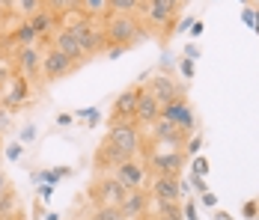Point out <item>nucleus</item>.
Returning <instances> with one entry per match:
<instances>
[{"label": "nucleus", "instance_id": "nucleus-1", "mask_svg": "<svg viewBox=\"0 0 259 220\" xmlns=\"http://www.w3.org/2000/svg\"><path fill=\"white\" fill-rule=\"evenodd\" d=\"M102 30L107 45H119V48H134L143 39H149V30L137 15H102Z\"/></svg>", "mask_w": 259, "mask_h": 220}, {"label": "nucleus", "instance_id": "nucleus-2", "mask_svg": "<svg viewBox=\"0 0 259 220\" xmlns=\"http://www.w3.org/2000/svg\"><path fill=\"white\" fill-rule=\"evenodd\" d=\"M143 164H146L149 175H176V179H179L182 170H185V164H188V155H185L182 149L158 146V149H152V152H146Z\"/></svg>", "mask_w": 259, "mask_h": 220}, {"label": "nucleus", "instance_id": "nucleus-3", "mask_svg": "<svg viewBox=\"0 0 259 220\" xmlns=\"http://www.w3.org/2000/svg\"><path fill=\"white\" fill-rule=\"evenodd\" d=\"M146 191H149L155 205H179L191 188L182 179H176V175H152L149 185H146Z\"/></svg>", "mask_w": 259, "mask_h": 220}, {"label": "nucleus", "instance_id": "nucleus-4", "mask_svg": "<svg viewBox=\"0 0 259 220\" xmlns=\"http://www.w3.org/2000/svg\"><path fill=\"white\" fill-rule=\"evenodd\" d=\"M125 194H128V188H125L113 172H102L99 179H93V185H90V191H87V196H90L93 205H119V202L125 199Z\"/></svg>", "mask_w": 259, "mask_h": 220}, {"label": "nucleus", "instance_id": "nucleus-5", "mask_svg": "<svg viewBox=\"0 0 259 220\" xmlns=\"http://www.w3.org/2000/svg\"><path fill=\"white\" fill-rule=\"evenodd\" d=\"M113 146L125 149L131 158H140L143 155V137H140V125L134 119H125V122H113L107 125V134H104Z\"/></svg>", "mask_w": 259, "mask_h": 220}, {"label": "nucleus", "instance_id": "nucleus-6", "mask_svg": "<svg viewBox=\"0 0 259 220\" xmlns=\"http://www.w3.org/2000/svg\"><path fill=\"white\" fill-rule=\"evenodd\" d=\"M143 90L155 98L158 104H170V101H176V98L188 96L185 83H176V77H170V72H155L146 83H143Z\"/></svg>", "mask_w": 259, "mask_h": 220}, {"label": "nucleus", "instance_id": "nucleus-7", "mask_svg": "<svg viewBox=\"0 0 259 220\" xmlns=\"http://www.w3.org/2000/svg\"><path fill=\"white\" fill-rule=\"evenodd\" d=\"M161 119L173 122L179 131H185L188 137L197 131V113H194V107H191L188 96L176 98V101H170V104H161Z\"/></svg>", "mask_w": 259, "mask_h": 220}, {"label": "nucleus", "instance_id": "nucleus-8", "mask_svg": "<svg viewBox=\"0 0 259 220\" xmlns=\"http://www.w3.org/2000/svg\"><path fill=\"white\" fill-rule=\"evenodd\" d=\"M12 69L18 74H24L30 83L42 80V51H39V45H27V48L12 51Z\"/></svg>", "mask_w": 259, "mask_h": 220}, {"label": "nucleus", "instance_id": "nucleus-9", "mask_svg": "<svg viewBox=\"0 0 259 220\" xmlns=\"http://www.w3.org/2000/svg\"><path fill=\"white\" fill-rule=\"evenodd\" d=\"M78 69H80L78 63H72L66 54H60L54 45H48V48L42 51V80H45V83L60 80V77H66V74L78 72Z\"/></svg>", "mask_w": 259, "mask_h": 220}, {"label": "nucleus", "instance_id": "nucleus-10", "mask_svg": "<svg viewBox=\"0 0 259 220\" xmlns=\"http://www.w3.org/2000/svg\"><path fill=\"white\" fill-rule=\"evenodd\" d=\"M30 80H27L24 74L12 72V77L6 80V86L0 90V107H6L9 113H15L18 107H24L27 101H30Z\"/></svg>", "mask_w": 259, "mask_h": 220}, {"label": "nucleus", "instance_id": "nucleus-11", "mask_svg": "<svg viewBox=\"0 0 259 220\" xmlns=\"http://www.w3.org/2000/svg\"><path fill=\"white\" fill-rule=\"evenodd\" d=\"M125 161H131V155L125 152V149L113 146L107 137H104L102 143H99V149H96V155H93V167L99 172H113L119 164H125Z\"/></svg>", "mask_w": 259, "mask_h": 220}, {"label": "nucleus", "instance_id": "nucleus-12", "mask_svg": "<svg viewBox=\"0 0 259 220\" xmlns=\"http://www.w3.org/2000/svg\"><path fill=\"white\" fill-rule=\"evenodd\" d=\"M149 128H152V131H149V140H152V143H158V146L185 149V143H188V134H185V131H179L173 122L161 119V116H158L155 122L149 125Z\"/></svg>", "mask_w": 259, "mask_h": 220}, {"label": "nucleus", "instance_id": "nucleus-13", "mask_svg": "<svg viewBox=\"0 0 259 220\" xmlns=\"http://www.w3.org/2000/svg\"><path fill=\"white\" fill-rule=\"evenodd\" d=\"M113 175L128 188V191H140V188H146L149 185V170H146V164L140 161V158H131V161H125V164H119L116 170H113Z\"/></svg>", "mask_w": 259, "mask_h": 220}, {"label": "nucleus", "instance_id": "nucleus-14", "mask_svg": "<svg viewBox=\"0 0 259 220\" xmlns=\"http://www.w3.org/2000/svg\"><path fill=\"white\" fill-rule=\"evenodd\" d=\"M140 93H143V83L137 80V83L125 86V90L116 96V101H113V113H110V125H113V122H125V119H134V107H137Z\"/></svg>", "mask_w": 259, "mask_h": 220}, {"label": "nucleus", "instance_id": "nucleus-15", "mask_svg": "<svg viewBox=\"0 0 259 220\" xmlns=\"http://www.w3.org/2000/svg\"><path fill=\"white\" fill-rule=\"evenodd\" d=\"M51 45L60 51V54H66L72 63H78V66H83V63L90 60V57L83 54V48H80V42L72 36V30H66V27H57V30H54Z\"/></svg>", "mask_w": 259, "mask_h": 220}, {"label": "nucleus", "instance_id": "nucleus-16", "mask_svg": "<svg viewBox=\"0 0 259 220\" xmlns=\"http://www.w3.org/2000/svg\"><path fill=\"white\" fill-rule=\"evenodd\" d=\"M149 205H152V196H149V191H146V188H140V191H128V194H125V199L119 202L122 220H140V217H146Z\"/></svg>", "mask_w": 259, "mask_h": 220}, {"label": "nucleus", "instance_id": "nucleus-17", "mask_svg": "<svg viewBox=\"0 0 259 220\" xmlns=\"http://www.w3.org/2000/svg\"><path fill=\"white\" fill-rule=\"evenodd\" d=\"M158 116H161V104H158L146 90H143L140 98H137V107H134V122H137V125H152Z\"/></svg>", "mask_w": 259, "mask_h": 220}, {"label": "nucleus", "instance_id": "nucleus-18", "mask_svg": "<svg viewBox=\"0 0 259 220\" xmlns=\"http://www.w3.org/2000/svg\"><path fill=\"white\" fill-rule=\"evenodd\" d=\"M30 27L36 30V36H39V42H42V39L48 42V39L54 36V30L60 27V18H57L54 12H48V9H39V12H36L33 18H30Z\"/></svg>", "mask_w": 259, "mask_h": 220}, {"label": "nucleus", "instance_id": "nucleus-19", "mask_svg": "<svg viewBox=\"0 0 259 220\" xmlns=\"http://www.w3.org/2000/svg\"><path fill=\"white\" fill-rule=\"evenodd\" d=\"M9 39H12V45H15V48L39 45V36H36V30L30 27V21H18V24L9 30Z\"/></svg>", "mask_w": 259, "mask_h": 220}, {"label": "nucleus", "instance_id": "nucleus-20", "mask_svg": "<svg viewBox=\"0 0 259 220\" xmlns=\"http://www.w3.org/2000/svg\"><path fill=\"white\" fill-rule=\"evenodd\" d=\"M39 9H45V0H9V12L21 21H30Z\"/></svg>", "mask_w": 259, "mask_h": 220}, {"label": "nucleus", "instance_id": "nucleus-21", "mask_svg": "<svg viewBox=\"0 0 259 220\" xmlns=\"http://www.w3.org/2000/svg\"><path fill=\"white\" fill-rule=\"evenodd\" d=\"M143 0H107L104 15H140Z\"/></svg>", "mask_w": 259, "mask_h": 220}, {"label": "nucleus", "instance_id": "nucleus-22", "mask_svg": "<svg viewBox=\"0 0 259 220\" xmlns=\"http://www.w3.org/2000/svg\"><path fill=\"white\" fill-rule=\"evenodd\" d=\"M21 214V202H18V191L15 188H6L0 194V220L3 217H15Z\"/></svg>", "mask_w": 259, "mask_h": 220}, {"label": "nucleus", "instance_id": "nucleus-23", "mask_svg": "<svg viewBox=\"0 0 259 220\" xmlns=\"http://www.w3.org/2000/svg\"><path fill=\"white\" fill-rule=\"evenodd\" d=\"M69 172H72V167H48V170L33 172V182H36V185H57V182L66 179Z\"/></svg>", "mask_w": 259, "mask_h": 220}, {"label": "nucleus", "instance_id": "nucleus-24", "mask_svg": "<svg viewBox=\"0 0 259 220\" xmlns=\"http://www.w3.org/2000/svg\"><path fill=\"white\" fill-rule=\"evenodd\" d=\"M83 220H122L119 205H93Z\"/></svg>", "mask_w": 259, "mask_h": 220}, {"label": "nucleus", "instance_id": "nucleus-25", "mask_svg": "<svg viewBox=\"0 0 259 220\" xmlns=\"http://www.w3.org/2000/svg\"><path fill=\"white\" fill-rule=\"evenodd\" d=\"M45 9L57 18H66L69 12H78V0H45Z\"/></svg>", "mask_w": 259, "mask_h": 220}, {"label": "nucleus", "instance_id": "nucleus-26", "mask_svg": "<svg viewBox=\"0 0 259 220\" xmlns=\"http://www.w3.org/2000/svg\"><path fill=\"white\" fill-rule=\"evenodd\" d=\"M104 6H107V0H78V9L90 18H102Z\"/></svg>", "mask_w": 259, "mask_h": 220}, {"label": "nucleus", "instance_id": "nucleus-27", "mask_svg": "<svg viewBox=\"0 0 259 220\" xmlns=\"http://www.w3.org/2000/svg\"><path fill=\"white\" fill-rule=\"evenodd\" d=\"M155 220H185L182 217V202L179 205H158Z\"/></svg>", "mask_w": 259, "mask_h": 220}, {"label": "nucleus", "instance_id": "nucleus-28", "mask_svg": "<svg viewBox=\"0 0 259 220\" xmlns=\"http://www.w3.org/2000/svg\"><path fill=\"white\" fill-rule=\"evenodd\" d=\"M203 143H206V140H203V134H200V131H194V134L188 137V143H185V149H182V152H185L188 158H194V155H200Z\"/></svg>", "mask_w": 259, "mask_h": 220}, {"label": "nucleus", "instance_id": "nucleus-29", "mask_svg": "<svg viewBox=\"0 0 259 220\" xmlns=\"http://www.w3.org/2000/svg\"><path fill=\"white\" fill-rule=\"evenodd\" d=\"M208 170H211L208 158H203V155H194V161H191V175H200V179H206Z\"/></svg>", "mask_w": 259, "mask_h": 220}, {"label": "nucleus", "instance_id": "nucleus-30", "mask_svg": "<svg viewBox=\"0 0 259 220\" xmlns=\"http://www.w3.org/2000/svg\"><path fill=\"white\" fill-rule=\"evenodd\" d=\"M179 72L185 80H194V74H197V63L194 60H188V57H182L179 60Z\"/></svg>", "mask_w": 259, "mask_h": 220}, {"label": "nucleus", "instance_id": "nucleus-31", "mask_svg": "<svg viewBox=\"0 0 259 220\" xmlns=\"http://www.w3.org/2000/svg\"><path fill=\"white\" fill-rule=\"evenodd\" d=\"M12 51H15V45H12L9 33H0V60H12Z\"/></svg>", "mask_w": 259, "mask_h": 220}, {"label": "nucleus", "instance_id": "nucleus-32", "mask_svg": "<svg viewBox=\"0 0 259 220\" xmlns=\"http://www.w3.org/2000/svg\"><path fill=\"white\" fill-rule=\"evenodd\" d=\"M78 119H87V122H90V128H96V122L102 119V113H99L96 107H83V110H78Z\"/></svg>", "mask_w": 259, "mask_h": 220}, {"label": "nucleus", "instance_id": "nucleus-33", "mask_svg": "<svg viewBox=\"0 0 259 220\" xmlns=\"http://www.w3.org/2000/svg\"><path fill=\"white\" fill-rule=\"evenodd\" d=\"M182 217L185 220H200L197 217V202H194V199H182Z\"/></svg>", "mask_w": 259, "mask_h": 220}, {"label": "nucleus", "instance_id": "nucleus-34", "mask_svg": "<svg viewBox=\"0 0 259 220\" xmlns=\"http://www.w3.org/2000/svg\"><path fill=\"white\" fill-rule=\"evenodd\" d=\"M12 72H15L12 69V60H0V90L6 86V80L12 77Z\"/></svg>", "mask_w": 259, "mask_h": 220}, {"label": "nucleus", "instance_id": "nucleus-35", "mask_svg": "<svg viewBox=\"0 0 259 220\" xmlns=\"http://www.w3.org/2000/svg\"><path fill=\"white\" fill-rule=\"evenodd\" d=\"M21 155H24V143H9L6 146V158L9 161H21Z\"/></svg>", "mask_w": 259, "mask_h": 220}, {"label": "nucleus", "instance_id": "nucleus-36", "mask_svg": "<svg viewBox=\"0 0 259 220\" xmlns=\"http://www.w3.org/2000/svg\"><path fill=\"white\" fill-rule=\"evenodd\" d=\"M36 134H39V128H36V125H24V128H21V140H18V143H33V140H36Z\"/></svg>", "mask_w": 259, "mask_h": 220}, {"label": "nucleus", "instance_id": "nucleus-37", "mask_svg": "<svg viewBox=\"0 0 259 220\" xmlns=\"http://www.w3.org/2000/svg\"><path fill=\"white\" fill-rule=\"evenodd\" d=\"M36 196H39V202H51L54 185H36Z\"/></svg>", "mask_w": 259, "mask_h": 220}, {"label": "nucleus", "instance_id": "nucleus-38", "mask_svg": "<svg viewBox=\"0 0 259 220\" xmlns=\"http://www.w3.org/2000/svg\"><path fill=\"white\" fill-rule=\"evenodd\" d=\"M152 3H158V6H164V9H170L173 15H179V12H182V6H185L182 0H152Z\"/></svg>", "mask_w": 259, "mask_h": 220}, {"label": "nucleus", "instance_id": "nucleus-39", "mask_svg": "<svg viewBox=\"0 0 259 220\" xmlns=\"http://www.w3.org/2000/svg\"><path fill=\"white\" fill-rule=\"evenodd\" d=\"M9 125H12V113H9L6 107H0V137L9 131Z\"/></svg>", "mask_w": 259, "mask_h": 220}, {"label": "nucleus", "instance_id": "nucleus-40", "mask_svg": "<svg viewBox=\"0 0 259 220\" xmlns=\"http://www.w3.org/2000/svg\"><path fill=\"white\" fill-rule=\"evenodd\" d=\"M244 217H247V220L259 217V199H250V202H244Z\"/></svg>", "mask_w": 259, "mask_h": 220}, {"label": "nucleus", "instance_id": "nucleus-41", "mask_svg": "<svg viewBox=\"0 0 259 220\" xmlns=\"http://www.w3.org/2000/svg\"><path fill=\"white\" fill-rule=\"evenodd\" d=\"M191 191H197V194H206V179H200V175H191V185H188Z\"/></svg>", "mask_w": 259, "mask_h": 220}, {"label": "nucleus", "instance_id": "nucleus-42", "mask_svg": "<svg viewBox=\"0 0 259 220\" xmlns=\"http://www.w3.org/2000/svg\"><path fill=\"white\" fill-rule=\"evenodd\" d=\"M241 21H244L247 27H253V24H256V9H253V6H244V12H241Z\"/></svg>", "mask_w": 259, "mask_h": 220}, {"label": "nucleus", "instance_id": "nucleus-43", "mask_svg": "<svg viewBox=\"0 0 259 220\" xmlns=\"http://www.w3.org/2000/svg\"><path fill=\"white\" fill-rule=\"evenodd\" d=\"M200 202H203L206 208H218V196H214V191H206V194H200Z\"/></svg>", "mask_w": 259, "mask_h": 220}, {"label": "nucleus", "instance_id": "nucleus-44", "mask_svg": "<svg viewBox=\"0 0 259 220\" xmlns=\"http://www.w3.org/2000/svg\"><path fill=\"white\" fill-rule=\"evenodd\" d=\"M182 54H185L188 60H194V63H197V57H200V48H197L194 42H188V45H185V51H182Z\"/></svg>", "mask_w": 259, "mask_h": 220}, {"label": "nucleus", "instance_id": "nucleus-45", "mask_svg": "<svg viewBox=\"0 0 259 220\" xmlns=\"http://www.w3.org/2000/svg\"><path fill=\"white\" fill-rule=\"evenodd\" d=\"M203 33H206V24H203L200 18H197V21H191V36H194V39H197V36H203Z\"/></svg>", "mask_w": 259, "mask_h": 220}, {"label": "nucleus", "instance_id": "nucleus-46", "mask_svg": "<svg viewBox=\"0 0 259 220\" xmlns=\"http://www.w3.org/2000/svg\"><path fill=\"white\" fill-rule=\"evenodd\" d=\"M104 54H107L110 60H116V57H122V54H125V48H119V45H107V51H104Z\"/></svg>", "mask_w": 259, "mask_h": 220}, {"label": "nucleus", "instance_id": "nucleus-47", "mask_svg": "<svg viewBox=\"0 0 259 220\" xmlns=\"http://www.w3.org/2000/svg\"><path fill=\"white\" fill-rule=\"evenodd\" d=\"M211 211H214V220H235L233 214H230V211H224V208H211Z\"/></svg>", "mask_w": 259, "mask_h": 220}, {"label": "nucleus", "instance_id": "nucleus-48", "mask_svg": "<svg viewBox=\"0 0 259 220\" xmlns=\"http://www.w3.org/2000/svg\"><path fill=\"white\" fill-rule=\"evenodd\" d=\"M57 125H72V113H60L57 116Z\"/></svg>", "mask_w": 259, "mask_h": 220}, {"label": "nucleus", "instance_id": "nucleus-49", "mask_svg": "<svg viewBox=\"0 0 259 220\" xmlns=\"http://www.w3.org/2000/svg\"><path fill=\"white\" fill-rule=\"evenodd\" d=\"M3 12H9V0H0V15Z\"/></svg>", "mask_w": 259, "mask_h": 220}, {"label": "nucleus", "instance_id": "nucleus-50", "mask_svg": "<svg viewBox=\"0 0 259 220\" xmlns=\"http://www.w3.org/2000/svg\"><path fill=\"white\" fill-rule=\"evenodd\" d=\"M45 220H60V214H57V211H48V214H45Z\"/></svg>", "mask_w": 259, "mask_h": 220}, {"label": "nucleus", "instance_id": "nucleus-51", "mask_svg": "<svg viewBox=\"0 0 259 220\" xmlns=\"http://www.w3.org/2000/svg\"><path fill=\"white\" fill-rule=\"evenodd\" d=\"M241 3H247V6H250V3H253V0H241Z\"/></svg>", "mask_w": 259, "mask_h": 220}, {"label": "nucleus", "instance_id": "nucleus-52", "mask_svg": "<svg viewBox=\"0 0 259 220\" xmlns=\"http://www.w3.org/2000/svg\"><path fill=\"white\" fill-rule=\"evenodd\" d=\"M182 3H191V0H182Z\"/></svg>", "mask_w": 259, "mask_h": 220}, {"label": "nucleus", "instance_id": "nucleus-53", "mask_svg": "<svg viewBox=\"0 0 259 220\" xmlns=\"http://www.w3.org/2000/svg\"><path fill=\"white\" fill-rule=\"evenodd\" d=\"M0 149H3V146H0Z\"/></svg>", "mask_w": 259, "mask_h": 220}]
</instances>
